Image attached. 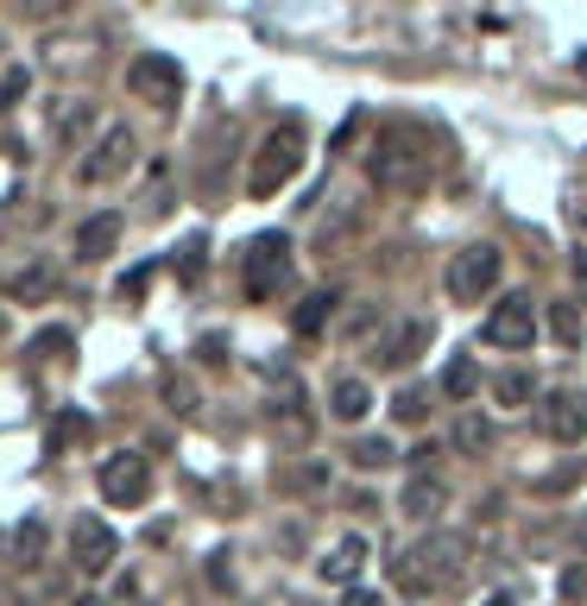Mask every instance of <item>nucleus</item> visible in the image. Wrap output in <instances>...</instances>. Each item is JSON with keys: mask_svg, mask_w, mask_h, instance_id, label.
Listing matches in <instances>:
<instances>
[{"mask_svg": "<svg viewBox=\"0 0 587 606\" xmlns=\"http://www.w3.org/2000/svg\"><path fill=\"white\" fill-rule=\"evenodd\" d=\"M430 171H436V146H430V133H417V127H386L379 146H372V158H367V177L386 196L424 190Z\"/></svg>", "mask_w": 587, "mask_h": 606, "instance_id": "nucleus-1", "label": "nucleus"}, {"mask_svg": "<svg viewBox=\"0 0 587 606\" xmlns=\"http://www.w3.org/2000/svg\"><path fill=\"white\" fill-rule=\"evenodd\" d=\"M391 575L411 587V594H442V587H461L468 556H461V544H455V537H430V544H417L411 556H398V563H391Z\"/></svg>", "mask_w": 587, "mask_h": 606, "instance_id": "nucleus-2", "label": "nucleus"}, {"mask_svg": "<svg viewBox=\"0 0 587 606\" xmlns=\"http://www.w3.org/2000/svg\"><path fill=\"white\" fill-rule=\"evenodd\" d=\"M297 171H304V127H297V120H278L272 133L259 139L253 171H247V190L266 202V196H278Z\"/></svg>", "mask_w": 587, "mask_h": 606, "instance_id": "nucleus-3", "label": "nucleus"}, {"mask_svg": "<svg viewBox=\"0 0 587 606\" xmlns=\"http://www.w3.org/2000/svg\"><path fill=\"white\" fill-rule=\"evenodd\" d=\"M285 285H291V240L285 235H259L253 247H247V297L266 304V297H278Z\"/></svg>", "mask_w": 587, "mask_h": 606, "instance_id": "nucleus-4", "label": "nucleus"}, {"mask_svg": "<svg viewBox=\"0 0 587 606\" xmlns=\"http://www.w3.org/2000/svg\"><path fill=\"white\" fill-rule=\"evenodd\" d=\"M499 272H506L499 247H461V254L449 259V297L455 304H480V297H493Z\"/></svg>", "mask_w": 587, "mask_h": 606, "instance_id": "nucleus-5", "label": "nucleus"}, {"mask_svg": "<svg viewBox=\"0 0 587 606\" xmlns=\"http://www.w3.org/2000/svg\"><path fill=\"white\" fill-rule=\"evenodd\" d=\"M146 493H152V461L139 449H120L101 461V499L108 506H139Z\"/></svg>", "mask_w": 587, "mask_h": 606, "instance_id": "nucleus-6", "label": "nucleus"}, {"mask_svg": "<svg viewBox=\"0 0 587 606\" xmlns=\"http://www.w3.org/2000/svg\"><path fill=\"white\" fill-rule=\"evenodd\" d=\"M133 152H139L133 127H127V120H115V127H101L96 152L77 165V177H82V183H108V177H120L127 165H133Z\"/></svg>", "mask_w": 587, "mask_h": 606, "instance_id": "nucleus-7", "label": "nucleus"}, {"mask_svg": "<svg viewBox=\"0 0 587 606\" xmlns=\"http://www.w3.org/2000/svg\"><path fill=\"white\" fill-rule=\"evenodd\" d=\"M127 89H133L139 101L171 108V101L183 96V70H177V58H165V51H146V58H133V70H127Z\"/></svg>", "mask_w": 587, "mask_h": 606, "instance_id": "nucleus-8", "label": "nucleus"}, {"mask_svg": "<svg viewBox=\"0 0 587 606\" xmlns=\"http://www.w3.org/2000/svg\"><path fill=\"white\" fill-rule=\"evenodd\" d=\"M480 341H487V348H530V341H537V310H530V297L493 304V316L480 322Z\"/></svg>", "mask_w": 587, "mask_h": 606, "instance_id": "nucleus-9", "label": "nucleus"}, {"mask_svg": "<svg viewBox=\"0 0 587 606\" xmlns=\"http://www.w3.org/2000/svg\"><path fill=\"white\" fill-rule=\"evenodd\" d=\"M115 556H120V537L101 525V518H77V525H70V563H77L82 575H108Z\"/></svg>", "mask_w": 587, "mask_h": 606, "instance_id": "nucleus-10", "label": "nucleus"}, {"mask_svg": "<svg viewBox=\"0 0 587 606\" xmlns=\"http://www.w3.org/2000/svg\"><path fill=\"white\" fill-rule=\"evenodd\" d=\"M544 436L549 443H581L587 436V398L581 391H549L544 398Z\"/></svg>", "mask_w": 587, "mask_h": 606, "instance_id": "nucleus-11", "label": "nucleus"}, {"mask_svg": "<svg viewBox=\"0 0 587 606\" xmlns=\"http://www.w3.org/2000/svg\"><path fill=\"white\" fill-rule=\"evenodd\" d=\"M120 228H127V221H120L115 209L89 216V221L77 228V259H101V254H115V247H120Z\"/></svg>", "mask_w": 587, "mask_h": 606, "instance_id": "nucleus-12", "label": "nucleus"}, {"mask_svg": "<svg viewBox=\"0 0 587 606\" xmlns=\"http://www.w3.org/2000/svg\"><path fill=\"white\" fill-rule=\"evenodd\" d=\"M360 568H367V537H341V544L316 563V575H322V582H335V587H348Z\"/></svg>", "mask_w": 587, "mask_h": 606, "instance_id": "nucleus-13", "label": "nucleus"}, {"mask_svg": "<svg viewBox=\"0 0 587 606\" xmlns=\"http://www.w3.org/2000/svg\"><path fill=\"white\" fill-rule=\"evenodd\" d=\"M424 348H430V322H405V329L391 335L386 348L372 354V360H379V367H411Z\"/></svg>", "mask_w": 587, "mask_h": 606, "instance_id": "nucleus-14", "label": "nucleus"}, {"mask_svg": "<svg viewBox=\"0 0 587 606\" xmlns=\"http://www.w3.org/2000/svg\"><path fill=\"white\" fill-rule=\"evenodd\" d=\"M329 411L341 417V424H360V417L372 411V391H367V379H335V391H329Z\"/></svg>", "mask_w": 587, "mask_h": 606, "instance_id": "nucleus-15", "label": "nucleus"}, {"mask_svg": "<svg viewBox=\"0 0 587 606\" xmlns=\"http://www.w3.org/2000/svg\"><path fill=\"white\" fill-rule=\"evenodd\" d=\"M442 506H449V487L430 480V474H417L411 487H405V518H436Z\"/></svg>", "mask_w": 587, "mask_h": 606, "instance_id": "nucleus-16", "label": "nucleus"}, {"mask_svg": "<svg viewBox=\"0 0 587 606\" xmlns=\"http://www.w3.org/2000/svg\"><path fill=\"white\" fill-rule=\"evenodd\" d=\"M335 304H341L335 291H310V297H304V304L291 310V329H297V335H322V329H329V316H335Z\"/></svg>", "mask_w": 587, "mask_h": 606, "instance_id": "nucleus-17", "label": "nucleus"}, {"mask_svg": "<svg viewBox=\"0 0 587 606\" xmlns=\"http://www.w3.org/2000/svg\"><path fill=\"white\" fill-rule=\"evenodd\" d=\"M44 544H51V525L44 518H20V530H13V563H44Z\"/></svg>", "mask_w": 587, "mask_h": 606, "instance_id": "nucleus-18", "label": "nucleus"}, {"mask_svg": "<svg viewBox=\"0 0 587 606\" xmlns=\"http://www.w3.org/2000/svg\"><path fill=\"white\" fill-rule=\"evenodd\" d=\"M549 329H556V341H563V348H581V310H575V304H556V310H549Z\"/></svg>", "mask_w": 587, "mask_h": 606, "instance_id": "nucleus-19", "label": "nucleus"}, {"mask_svg": "<svg viewBox=\"0 0 587 606\" xmlns=\"http://www.w3.org/2000/svg\"><path fill=\"white\" fill-rule=\"evenodd\" d=\"M354 468H391V443L386 436H360V443H354Z\"/></svg>", "mask_w": 587, "mask_h": 606, "instance_id": "nucleus-20", "label": "nucleus"}, {"mask_svg": "<svg viewBox=\"0 0 587 606\" xmlns=\"http://www.w3.org/2000/svg\"><path fill=\"white\" fill-rule=\"evenodd\" d=\"M474 386H480L474 360H449V372H442V391H449V398H474Z\"/></svg>", "mask_w": 587, "mask_h": 606, "instance_id": "nucleus-21", "label": "nucleus"}, {"mask_svg": "<svg viewBox=\"0 0 587 606\" xmlns=\"http://www.w3.org/2000/svg\"><path fill=\"white\" fill-rule=\"evenodd\" d=\"M455 443H461V449H468V455H480V449H487V443H493V430H487V417H461V424H455Z\"/></svg>", "mask_w": 587, "mask_h": 606, "instance_id": "nucleus-22", "label": "nucleus"}, {"mask_svg": "<svg viewBox=\"0 0 587 606\" xmlns=\"http://www.w3.org/2000/svg\"><path fill=\"white\" fill-rule=\"evenodd\" d=\"M26 89H32V77H26L20 63H13V70H0V115H7V108H20Z\"/></svg>", "mask_w": 587, "mask_h": 606, "instance_id": "nucleus-23", "label": "nucleus"}, {"mask_svg": "<svg viewBox=\"0 0 587 606\" xmlns=\"http://www.w3.org/2000/svg\"><path fill=\"white\" fill-rule=\"evenodd\" d=\"M7 291L20 297V304H39V297H51V272H20Z\"/></svg>", "mask_w": 587, "mask_h": 606, "instance_id": "nucleus-24", "label": "nucleus"}, {"mask_svg": "<svg viewBox=\"0 0 587 606\" xmlns=\"http://www.w3.org/2000/svg\"><path fill=\"white\" fill-rule=\"evenodd\" d=\"M493 398L518 411V405H525V398H530V379H525V372H499V386H493Z\"/></svg>", "mask_w": 587, "mask_h": 606, "instance_id": "nucleus-25", "label": "nucleus"}, {"mask_svg": "<svg viewBox=\"0 0 587 606\" xmlns=\"http://www.w3.org/2000/svg\"><path fill=\"white\" fill-rule=\"evenodd\" d=\"M202 254H209V247H202V235L177 247V278H183V285H196V272H202Z\"/></svg>", "mask_w": 587, "mask_h": 606, "instance_id": "nucleus-26", "label": "nucleus"}, {"mask_svg": "<svg viewBox=\"0 0 587 606\" xmlns=\"http://www.w3.org/2000/svg\"><path fill=\"white\" fill-rule=\"evenodd\" d=\"M32 354H39V360H51V354H70V329H39V335H32Z\"/></svg>", "mask_w": 587, "mask_h": 606, "instance_id": "nucleus-27", "label": "nucleus"}, {"mask_svg": "<svg viewBox=\"0 0 587 606\" xmlns=\"http://www.w3.org/2000/svg\"><path fill=\"white\" fill-rule=\"evenodd\" d=\"M391 411L405 417V424H417V417H424V391H417V386H405V391H398V405H391Z\"/></svg>", "mask_w": 587, "mask_h": 606, "instance_id": "nucleus-28", "label": "nucleus"}, {"mask_svg": "<svg viewBox=\"0 0 587 606\" xmlns=\"http://www.w3.org/2000/svg\"><path fill=\"white\" fill-rule=\"evenodd\" d=\"M77 436H89V417H77V411H70V417L58 424V436H51V455H58V443H77Z\"/></svg>", "mask_w": 587, "mask_h": 606, "instance_id": "nucleus-29", "label": "nucleus"}, {"mask_svg": "<svg viewBox=\"0 0 587 606\" xmlns=\"http://www.w3.org/2000/svg\"><path fill=\"white\" fill-rule=\"evenodd\" d=\"M82 127H89V108L77 101V108H63V120H58V139H77Z\"/></svg>", "mask_w": 587, "mask_h": 606, "instance_id": "nucleus-30", "label": "nucleus"}, {"mask_svg": "<svg viewBox=\"0 0 587 606\" xmlns=\"http://www.w3.org/2000/svg\"><path fill=\"white\" fill-rule=\"evenodd\" d=\"M146 285H152V266H133V272L120 278V297H139Z\"/></svg>", "mask_w": 587, "mask_h": 606, "instance_id": "nucleus-31", "label": "nucleus"}, {"mask_svg": "<svg viewBox=\"0 0 587 606\" xmlns=\"http://www.w3.org/2000/svg\"><path fill=\"white\" fill-rule=\"evenodd\" d=\"M115 606H146V594H139V582H133V575H120V587H115Z\"/></svg>", "mask_w": 587, "mask_h": 606, "instance_id": "nucleus-32", "label": "nucleus"}, {"mask_svg": "<svg viewBox=\"0 0 587 606\" xmlns=\"http://www.w3.org/2000/svg\"><path fill=\"white\" fill-rule=\"evenodd\" d=\"M360 127H367V120L354 115V120H341V133H335V152H348L354 139H360Z\"/></svg>", "mask_w": 587, "mask_h": 606, "instance_id": "nucleus-33", "label": "nucleus"}, {"mask_svg": "<svg viewBox=\"0 0 587 606\" xmlns=\"http://www.w3.org/2000/svg\"><path fill=\"white\" fill-rule=\"evenodd\" d=\"M348 606H379V594H367V587H354V594H348Z\"/></svg>", "mask_w": 587, "mask_h": 606, "instance_id": "nucleus-34", "label": "nucleus"}, {"mask_svg": "<svg viewBox=\"0 0 587 606\" xmlns=\"http://www.w3.org/2000/svg\"><path fill=\"white\" fill-rule=\"evenodd\" d=\"M575 285H581V297H587V254L575 259Z\"/></svg>", "mask_w": 587, "mask_h": 606, "instance_id": "nucleus-35", "label": "nucleus"}, {"mask_svg": "<svg viewBox=\"0 0 587 606\" xmlns=\"http://www.w3.org/2000/svg\"><path fill=\"white\" fill-rule=\"evenodd\" d=\"M480 606H511V600H506V594H493V600H480Z\"/></svg>", "mask_w": 587, "mask_h": 606, "instance_id": "nucleus-36", "label": "nucleus"}, {"mask_svg": "<svg viewBox=\"0 0 587 606\" xmlns=\"http://www.w3.org/2000/svg\"><path fill=\"white\" fill-rule=\"evenodd\" d=\"M77 606H101V600H77Z\"/></svg>", "mask_w": 587, "mask_h": 606, "instance_id": "nucleus-37", "label": "nucleus"}, {"mask_svg": "<svg viewBox=\"0 0 587 606\" xmlns=\"http://www.w3.org/2000/svg\"><path fill=\"white\" fill-rule=\"evenodd\" d=\"M304 606H310V600H304Z\"/></svg>", "mask_w": 587, "mask_h": 606, "instance_id": "nucleus-38", "label": "nucleus"}, {"mask_svg": "<svg viewBox=\"0 0 587 606\" xmlns=\"http://www.w3.org/2000/svg\"><path fill=\"white\" fill-rule=\"evenodd\" d=\"M581 221H587V216H581Z\"/></svg>", "mask_w": 587, "mask_h": 606, "instance_id": "nucleus-39", "label": "nucleus"}]
</instances>
